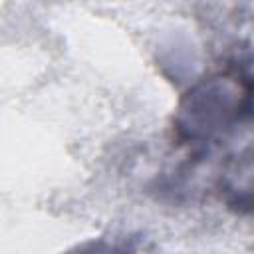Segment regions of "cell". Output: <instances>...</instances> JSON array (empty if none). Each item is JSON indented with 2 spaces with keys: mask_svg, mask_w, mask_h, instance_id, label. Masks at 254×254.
I'll list each match as a JSON object with an SVG mask.
<instances>
[{
  "mask_svg": "<svg viewBox=\"0 0 254 254\" xmlns=\"http://www.w3.org/2000/svg\"><path fill=\"white\" fill-rule=\"evenodd\" d=\"M171 139L189 163L254 149V50H242L200 75L179 97Z\"/></svg>",
  "mask_w": 254,
  "mask_h": 254,
  "instance_id": "6da1fadb",
  "label": "cell"
},
{
  "mask_svg": "<svg viewBox=\"0 0 254 254\" xmlns=\"http://www.w3.org/2000/svg\"><path fill=\"white\" fill-rule=\"evenodd\" d=\"M194 165H210V192L230 212L254 216V149Z\"/></svg>",
  "mask_w": 254,
  "mask_h": 254,
  "instance_id": "7a4b0ae2",
  "label": "cell"
}]
</instances>
